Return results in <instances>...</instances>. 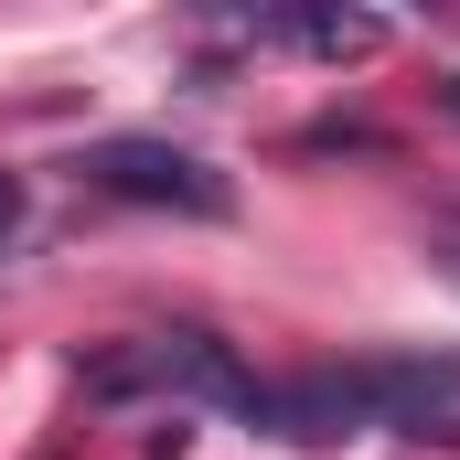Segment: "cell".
<instances>
[{
    "instance_id": "cell-1",
    "label": "cell",
    "mask_w": 460,
    "mask_h": 460,
    "mask_svg": "<svg viewBox=\"0 0 460 460\" xmlns=\"http://www.w3.org/2000/svg\"><path fill=\"white\" fill-rule=\"evenodd\" d=\"M439 396H460V364L385 353V364H332V375L257 385L246 418L279 429V439H353V429H439Z\"/></svg>"
},
{
    "instance_id": "cell-2",
    "label": "cell",
    "mask_w": 460,
    "mask_h": 460,
    "mask_svg": "<svg viewBox=\"0 0 460 460\" xmlns=\"http://www.w3.org/2000/svg\"><path fill=\"white\" fill-rule=\"evenodd\" d=\"M86 385H97V396H193V407H235V418H246V396H257L215 332H139V343L97 353Z\"/></svg>"
},
{
    "instance_id": "cell-3",
    "label": "cell",
    "mask_w": 460,
    "mask_h": 460,
    "mask_svg": "<svg viewBox=\"0 0 460 460\" xmlns=\"http://www.w3.org/2000/svg\"><path fill=\"white\" fill-rule=\"evenodd\" d=\"M86 182L118 193V204H161V215H235V182L215 161H193V150H172V139H97L86 150Z\"/></svg>"
},
{
    "instance_id": "cell-4",
    "label": "cell",
    "mask_w": 460,
    "mask_h": 460,
    "mask_svg": "<svg viewBox=\"0 0 460 460\" xmlns=\"http://www.w3.org/2000/svg\"><path fill=\"white\" fill-rule=\"evenodd\" d=\"M257 43H300V54H322V65H353V54L385 43V22H375V11H268Z\"/></svg>"
},
{
    "instance_id": "cell-5",
    "label": "cell",
    "mask_w": 460,
    "mask_h": 460,
    "mask_svg": "<svg viewBox=\"0 0 460 460\" xmlns=\"http://www.w3.org/2000/svg\"><path fill=\"white\" fill-rule=\"evenodd\" d=\"M429 268L460 289V215H439V226H429Z\"/></svg>"
},
{
    "instance_id": "cell-6",
    "label": "cell",
    "mask_w": 460,
    "mask_h": 460,
    "mask_svg": "<svg viewBox=\"0 0 460 460\" xmlns=\"http://www.w3.org/2000/svg\"><path fill=\"white\" fill-rule=\"evenodd\" d=\"M11 235H22V182L0 172V246H11Z\"/></svg>"
},
{
    "instance_id": "cell-7",
    "label": "cell",
    "mask_w": 460,
    "mask_h": 460,
    "mask_svg": "<svg viewBox=\"0 0 460 460\" xmlns=\"http://www.w3.org/2000/svg\"><path fill=\"white\" fill-rule=\"evenodd\" d=\"M450 118H460V75H450Z\"/></svg>"
}]
</instances>
